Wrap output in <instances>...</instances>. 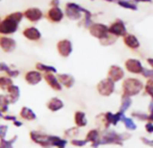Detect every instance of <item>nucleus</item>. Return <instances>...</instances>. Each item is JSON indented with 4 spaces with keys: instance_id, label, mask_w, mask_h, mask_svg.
Wrapping results in <instances>:
<instances>
[{
    "instance_id": "f257e3e1",
    "label": "nucleus",
    "mask_w": 153,
    "mask_h": 148,
    "mask_svg": "<svg viewBox=\"0 0 153 148\" xmlns=\"http://www.w3.org/2000/svg\"><path fill=\"white\" fill-rule=\"evenodd\" d=\"M131 135L129 134H117L115 131L105 129L100 134V137L96 144L97 148L100 144H118L123 145V142L127 140Z\"/></svg>"
},
{
    "instance_id": "f03ea898",
    "label": "nucleus",
    "mask_w": 153,
    "mask_h": 148,
    "mask_svg": "<svg viewBox=\"0 0 153 148\" xmlns=\"http://www.w3.org/2000/svg\"><path fill=\"white\" fill-rule=\"evenodd\" d=\"M23 18L21 12H16L7 16L0 23V34H12L18 29V24Z\"/></svg>"
},
{
    "instance_id": "7ed1b4c3",
    "label": "nucleus",
    "mask_w": 153,
    "mask_h": 148,
    "mask_svg": "<svg viewBox=\"0 0 153 148\" xmlns=\"http://www.w3.org/2000/svg\"><path fill=\"white\" fill-rule=\"evenodd\" d=\"M142 88H143V85L139 80L133 79V78L126 79L123 82V96H127L130 98L132 96H135L140 92Z\"/></svg>"
},
{
    "instance_id": "20e7f679",
    "label": "nucleus",
    "mask_w": 153,
    "mask_h": 148,
    "mask_svg": "<svg viewBox=\"0 0 153 148\" xmlns=\"http://www.w3.org/2000/svg\"><path fill=\"white\" fill-rule=\"evenodd\" d=\"M30 138L32 141L39 145H41L42 148H51V135H47L45 133L40 132V131H31Z\"/></svg>"
},
{
    "instance_id": "39448f33",
    "label": "nucleus",
    "mask_w": 153,
    "mask_h": 148,
    "mask_svg": "<svg viewBox=\"0 0 153 148\" xmlns=\"http://www.w3.org/2000/svg\"><path fill=\"white\" fill-rule=\"evenodd\" d=\"M88 12V10L75 3H68L66 6V15L70 20H79L81 17V13L87 14Z\"/></svg>"
},
{
    "instance_id": "423d86ee",
    "label": "nucleus",
    "mask_w": 153,
    "mask_h": 148,
    "mask_svg": "<svg viewBox=\"0 0 153 148\" xmlns=\"http://www.w3.org/2000/svg\"><path fill=\"white\" fill-rule=\"evenodd\" d=\"M97 89L98 93L101 96L109 97V96H111L114 93V89H115V85H114V81H112L110 79L106 78V79L102 80L97 84Z\"/></svg>"
},
{
    "instance_id": "0eeeda50",
    "label": "nucleus",
    "mask_w": 153,
    "mask_h": 148,
    "mask_svg": "<svg viewBox=\"0 0 153 148\" xmlns=\"http://www.w3.org/2000/svg\"><path fill=\"white\" fill-rule=\"evenodd\" d=\"M88 29H89L90 34L99 40H103L106 38L109 34L108 27L103 24H93L90 25Z\"/></svg>"
},
{
    "instance_id": "6e6552de",
    "label": "nucleus",
    "mask_w": 153,
    "mask_h": 148,
    "mask_svg": "<svg viewBox=\"0 0 153 148\" xmlns=\"http://www.w3.org/2000/svg\"><path fill=\"white\" fill-rule=\"evenodd\" d=\"M108 33L115 37H119V36H125L127 34V31H126V27L124 23L120 20L117 19L114 23H113L109 27H108Z\"/></svg>"
},
{
    "instance_id": "1a4fd4ad",
    "label": "nucleus",
    "mask_w": 153,
    "mask_h": 148,
    "mask_svg": "<svg viewBox=\"0 0 153 148\" xmlns=\"http://www.w3.org/2000/svg\"><path fill=\"white\" fill-rule=\"evenodd\" d=\"M57 50L62 57H68L73 51V46L69 40L64 39L57 43Z\"/></svg>"
},
{
    "instance_id": "9d476101",
    "label": "nucleus",
    "mask_w": 153,
    "mask_h": 148,
    "mask_svg": "<svg viewBox=\"0 0 153 148\" xmlns=\"http://www.w3.org/2000/svg\"><path fill=\"white\" fill-rule=\"evenodd\" d=\"M123 77H124V71L121 67H119L117 65H112L109 68L107 78L110 79L114 83L121 81Z\"/></svg>"
},
{
    "instance_id": "9b49d317",
    "label": "nucleus",
    "mask_w": 153,
    "mask_h": 148,
    "mask_svg": "<svg viewBox=\"0 0 153 148\" xmlns=\"http://www.w3.org/2000/svg\"><path fill=\"white\" fill-rule=\"evenodd\" d=\"M25 80L29 85H37L42 80V74L38 70H30L25 73Z\"/></svg>"
},
{
    "instance_id": "f8f14e48",
    "label": "nucleus",
    "mask_w": 153,
    "mask_h": 148,
    "mask_svg": "<svg viewBox=\"0 0 153 148\" xmlns=\"http://www.w3.org/2000/svg\"><path fill=\"white\" fill-rule=\"evenodd\" d=\"M42 78L45 80L47 84L54 90L56 91H60L62 90V86L59 82L57 76H55L53 73H43Z\"/></svg>"
},
{
    "instance_id": "ddd939ff",
    "label": "nucleus",
    "mask_w": 153,
    "mask_h": 148,
    "mask_svg": "<svg viewBox=\"0 0 153 148\" xmlns=\"http://www.w3.org/2000/svg\"><path fill=\"white\" fill-rule=\"evenodd\" d=\"M0 47L5 52H12L16 48V43L9 37H0Z\"/></svg>"
},
{
    "instance_id": "4468645a",
    "label": "nucleus",
    "mask_w": 153,
    "mask_h": 148,
    "mask_svg": "<svg viewBox=\"0 0 153 148\" xmlns=\"http://www.w3.org/2000/svg\"><path fill=\"white\" fill-rule=\"evenodd\" d=\"M125 68L128 71L131 72V73H141L143 67L140 63V61L136 60V59H129L125 61Z\"/></svg>"
},
{
    "instance_id": "2eb2a0df",
    "label": "nucleus",
    "mask_w": 153,
    "mask_h": 148,
    "mask_svg": "<svg viewBox=\"0 0 153 148\" xmlns=\"http://www.w3.org/2000/svg\"><path fill=\"white\" fill-rule=\"evenodd\" d=\"M57 79L59 82L60 83L61 86L66 87L67 89H70L74 86L75 84V79L70 74H65V73H60L57 75Z\"/></svg>"
},
{
    "instance_id": "dca6fc26",
    "label": "nucleus",
    "mask_w": 153,
    "mask_h": 148,
    "mask_svg": "<svg viewBox=\"0 0 153 148\" xmlns=\"http://www.w3.org/2000/svg\"><path fill=\"white\" fill-rule=\"evenodd\" d=\"M7 98L10 101V104H15L18 101L20 98V89L18 86L16 85H11L10 87L7 88Z\"/></svg>"
},
{
    "instance_id": "f3484780",
    "label": "nucleus",
    "mask_w": 153,
    "mask_h": 148,
    "mask_svg": "<svg viewBox=\"0 0 153 148\" xmlns=\"http://www.w3.org/2000/svg\"><path fill=\"white\" fill-rule=\"evenodd\" d=\"M25 16L31 22H37L42 17V12L36 7L29 8L25 12Z\"/></svg>"
},
{
    "instance_id": "a211bd4d",
    "label": "nucleus",
    "mask_w": 153,
    "mask_h": 148,
    "mask_svg": "<svg viewBox=\"0 0 153 148\" xmlns=\"http://www.w3.org/2000/svg\"><path fill=\"white\" fill-rule=\"evenodd\" d=\"M23 34L25 37H26L28 40H31V41H38L42 36L40 31L35 27H28L25 29L23 32Z\"/></svg>"
},
{
    "instance_id": "6ab92c4d",
    "label": "nucleus",
    "mask_w": 153,
    "mask_h": 148,
    "mask_svg": "<svg viewBox=\"0 0 153 148\" xmlns=\"http://www.w3.org/2000/svg\"><path fill=\"white\" fill-rule=\"evenodd\" d=\"M47 108L51 112H56L64 108V103L59 98H52L47 102Z\"/></svg>"
},
{
    "instance_id": "aec40b11",
    "label": "nucleus",
    "mask_w": 153,
    "mask_h": 148,
    "mask_svg": "<svg viewBox=\"0 0 153 148\" xmlns=\"http://www.w3.org/2000/svg\"><path fill=\"white\" fill-rule=\"evenodd\" d=\"M74 122L76 127H85L88 125L86 114L83 111H76L74 115Z\"/></svg>"
},
{
    "instance_id": "412c9836",
    "label": "nucleus",
    "mask_w": 153,
    "mask_h": 148,
    "mask_svg": "<svg viewBox=\"0 0 153 148\" xmlns=\"http://www.w3.org/2000/svg\"><path fill=\"white\" fill-rule=\"evenodd\" d=\"M48 16L50 18L51 21L52 22H55V23H58V22H60L63 18V13L61 11L60 8H59L58 7H52L49 10L48 12Z\"/></svg>"
},
{
    "instance_id": "4be33fe9",
    "label": "nucleus",
    "mask_w": 153,
    "mask_h": 148,
    "mask_svg": "<svg viewBox=\"0 0 153 148\" xmlns=\"http://www.w3.org/2000/svg\"><path fill=\"white\" fill-rule=\"evenodd\" d=\"M123 42L125 45L131 49H137L140 47V42L137 39V37L133 34H127L125 36H123Z\"/></svg>"
},
{
    "instance_id": "5701e85b",
    "label": "nucleus",
    "mask_w": 153,
    "mask_h": 148,
    "mask_svg": "<svg viewBox=\"0 0 153 148\" xmlns=\"http://www.w3.org/2000/svg\"><path fill=\"white\" fill-rule=\"evenodd\" d=\"M100 137V133L97 129H91L86 135V142L91 143V146L93 148H96V144Z\"/></svg>"
},
{
    "instance_id": "b1692460",
    "label": "nucleus",
    "mask_w": 153,
    "mask_h": 148,
    "mask_svg": "<svg viewBox=\"0 0 153 148\" xmlns=\"http://www.w3.org/2000/svg\"><path fill=\"white\" fill-rule=\"evenodd\" d=\"M20 117L27 121H33L36 119V115L35 113L33 111V109L27 108V107H24L22 108L21 111H20Z\"/></svg>"
},
{
    "instance_id": "393cba45",
    "label": "nucleus",
    "mask_w": 153,
    "mask_h": 148,
    "mask_svg": "<svg viewBox=\"0 0 153 148\" xmlns=\"http://www.w3.org/2000/svg\"><path fill=\"white\" fill-rule=\"evenodd\" d=\"M68 144V141L64 138H61L57 135H51V147L56 148H65Z\"/></svg>"
},
{
    "instance_id": "a878e982",
    "label": "nucleus",
    "mask_w": 153,
    "mask_h": 148,
    "mask_svg": "<svg viewBox=\"0 0 153 148\" xmlns=\"http://www.w3.org/2000/svg\"><path fill=\"white\" fill-rule=\"evenodd\" d=\"M36 69L38 71L40 72H43V73H53L55 74L57 72V70L55 67L53 66H50V65H46V64H43V63H36Z\"/></svg>"
},
{
    "instance_id": "bb28decb",
    "label": "nucleus",
    "mask_w": 153,
    "mask_h": 148,
    "mask_svg": "<svg viewBox=\"0 0 153 148\" xmlns=\"http://www.w3.org/2000/svg\"><path fill=\"white\" fill-rule=\"evenodd\" d=\"M10 101L7 98V96L5 95H0V112L6 113L9 109Z\"/></svg>"
},
{
    "instance_id": "cd10ccee",
    "label": "nucleus",
    "mask_w": 153,
    "mask_h": 148,
    "mask_svg": "<svg viewBox=\"0 0 153 148\" xmlns=\"http://www.w3.org/2000/svg\"><path fill=\"white\" fill-rule=\"evenodd\" d=\"M131 99L130 97L123 95V97H122V104H121L119 112H122V113L124 114V112L131 107Z\"/></svg>"
},
{
    "instance_id": "c85d7f7f",
    "label": "nucleus",
    "mask_w": 153,
    "mask_h": 148,
    "mask_svg": "<svg viewBox=\"0 0 153 148\" xmlns=\"http://www.w3.org/2000/svg\"><path fill=\"white\" fill-rule=\"evenodd\" d=\"M79 135V127L76 126H74V127H70L68 129H67L65 132H64V135L66 138H75L76 136H78Z\"/></svg>"
},
{
    "instance_id": "c756f323",
    "label": "nucleus",
    "mask_w": 153,
    "mask_h": 148,
    "mask_svg": "<svg viewBox=\"0 0 153 148\" xmlns=\"http://www.w3.org/2000/svg\"><path fill=\"white\" fill-rule=\"evenodd\" d=\"M13 85V81L9 77H0V89L7 90L8 87Z\"/></svg>"
},
{
    "instance_id": "7c9ffc66",
    "label": "nucleus",
    "mask_w": 153,
    "mask_h": 148,
    "mask_svg": "<svg viewBox=\"0 0 153 148\" xmlns=\"http://www.w3.org/2000/svg\"><path fill=\"white\" fill-rule=\"evenodd\" d=\"M121 121H123V122L124 123L126 128L129 129V130H135L136 127H137L136 125H135V123L132 121V119H131V118H129V117H126L124 115L123 116Z\"/></svg>"
},
{
    "instance_id": "2f4dec72",
    "label": "nucleus",
    "mask_w": 153,
    "mask_h": 148,
    "mask_svg": "<svg viewBox=\"0 0 153 148\" xmlns=\"http://www.w3.org/2000/svg\"><path fill=\"white\" fill-rule=\"evenodd\" d=\"M118 5L122 7H124V8H128V9H131V10H137V6L135 4H132L131 2H129L128 0H118L117 1Z\"/></svg>"
},
{
    "instance_id": "473e14b6",
    "label": "nucleus",
    "mask_w": 153,
    "mask_h": 148,
    "mask_svg": "<svg viewBox=\"0 0 153 148\" xmlns=\"http://www.w3.org/2000/svg\"><path fill=\"white\" fill-rule=\"evenodd\" d=\"M116 39H117V37H115V36H114V35H112V34H109L106 38H105L103 40H100V43H101V44L107 46V45H111V44L114 43V42L116 41Z\"/></svg>"
},
{
    "instance_id": "72a5a7b5",
    "label": "nucleus",
    "mask_w": 153,
    "mask_h": 148,
    "mask_svg": "<svg viewBox=\"0 0 153 148\" xmlns=\"http://www.w3.org/2000/svg\"><path fill=\"white\" fill-rule=\"evenodd\" d=\"M16 139H17V136L16 135V136H14V137H13L12 139H10V140L0 139V141H1V143H2L4 148H14V147H13V144H14V143H16Z\"/></svg>"
},
{
    "instance_id": "f704fd0d",
    "label": "nucleus",
    "mask_w": 153,
    "mask_h": 148,
    "mask_svg": "<svg viewBox=\"0 0 153 148\" xmlns=\"http://www.w3.org/2000/svg\"><path fill=\"white\" fill-rule=\"evenodd\" d=\"M70 144L74 146H76V147H82V146H85L88 143L86 142L85 139H76V138H73L70 140Z\"/></svg>"
},
{
    "instance_id": "c9c22d12",
    "label": "nucleus",
    "mask_w": 153,
    "mask_h": 148,
    "mask_svg": "<svg viewBox=\"0 0 153 148\" xmlns=\"http://www.w3.org/2000/svg\"><path fill=\"white\" fill-rule=\"evenodd\" d=\"M6 73L7 74L9 78L10 77L11 78H16V77H18L20 75V71L18 70H16V69H11V68H9V70Z\"/></svg>"
},
{
    "instance_id": "e433bc0d",
    "label": "nucleus",
    "mask_w": 153,
    "mask_h": 148,
    "mask_svg": "<svg viewBox=\"0 0 153 148\" xmlns=\"http://www.w3.org/2000/svg\"><path fill=\"white\" fill-rule=\"evenodd\" d=\"M8 131V126L0 125V139H5L7 133Z\"/></svg>"
},
{
    "instance_id": "4c0bfd02",
    "label": "nucleus",
    "mask_w": 153,
    "mask_h": 148,
    "mask_svg": "<svg viewBox=\"0 0 153 148\" xmlns=\"http://www.w3.org/2000/svg\"><path fill=\"white\" fill-rule=\"evenodd\" d=\"M131 116L132 117H136V118H138V119H141V120H146V119H148V116L146 115V114H144V113H140V112H133V113H131Z\"/></svg>"
},
{
    "instance_id": "58836bf2",
    "label": "nucleus",
    "mask_w": 153,
    "mask_h": 148,
    "mask_svg": "<svg viewBox=\"0 0 153 148\" xmlns=\"http://www.w3.org/2000/svg\"><path fill=\"white\" fill-rule=\"evenodd\" d=\"M142 75L146 78H149V79H153V70H148V69H144L141 71Z\"/></svg>"
},
{
    "instance_id": "ea45409f",
    "label": "nucleus",
    "mask_w": 153,
    "mask_h": 148,
    "mask_svg": "<svg viewBox=\"0 0 153 148\" xmlns=\"http://www.w3.org/2000/svg\"><path fill=\"white\" fill-rule=\"evenodd\" d=\"M145 90H146V92H147L149 96L152 97V100H153V87L150 86V85H149V84H147L146 87H145Z\"/></svg>"
},
{
    "instance_id": "a19ab883",
    "label": "nucleus",
    "mask_w": 153,
    "mask_h": 148,
    "mask_svg": "<svg viewBox=\"0 0 153 148\" xmlns=\"http://www.w3.org/2000/svg\"><path fill=\"white\" fill-rule=\"evenodd\" d=\"M9 66L4 62H0V71H4V72H7L8 70H9Z\"/></svg>"
},
{
    "instance_id": "79ce46f5",
    "label": "nucleus",
    "mask_w": 153,
    "mask_h": 148,
    "mask_svg": "<svg viewBox=\"0 0 153 148\" xmlns=\"http://www.w3.org/2000/svg\"><path fill=\"white\" fill-rule=\"evenodd\" d=\"M3 119L7 120V121H13V122H15L16 120H17L16 119V117H15V116H9V115L3 116Z\"/></svg>"
},
{
    "instance_id": "37998d69",
    "label": "nucleus",
    "mask_w": 153,
    "mask_h": 148,
    "mask_svg": "<svg viewBox=\"0 0 153 148\" xmlns=\"http://www.w3.org/2000/svg\"><path fill=\"white\" fill-rule=\"evenodd\" d=\"M141 141H142L145 144H147V145L153 146V140H148V139H146L145 137H142V138H141Z\"/></svg>"
},
{
    "instance_id": "c03bdc74",
    "label": "nucleus",
    "mask_w": 153,
    "mask_h": 148,
    "mask_svg": "<svg viewBox=\"0 0 153 148\" xmlns=\"http://www.w3.org/2000/svg\"><path fill=\"white\" fill-rule=\"evenodd\" d=\"M145 128L146 130L149 132V133H153V125L151 123H148L146 126H145Z\"/></svg>"
},
{
    "instance_id": "a18cd8bd",
    "label": "nucleus",
    "mask_w": 153,
    "mask_h": 148,
    "mask_svg": "<svg viewBox=\"0 0 153 148\" xmlns=\"http://www.w3.org/2000/svg\"><path fill=\"white\" fill-rule=\"evenodd\" d=\"M59 4V0H51V5L53 6V7H57Z\"/></svg>"
},
{
    "instance_id": "49530a36",
    "label": "nucleus",
    "mask_w": 153,
    "mask_h": 148,
    "mask_svg": "<svg viewBox=\"0 0 153 148\" xmlns=\"http://www.w3.org/2000/svg\"><path fill=\"white\" fill-rule=\"evenodd\" d=\"M148 119L153 122V108H151V109H150V115H149V116H148Z\"/></svg>"
},
{
    "instance_id": "de8ad7c7",
    "label": "nucleus",
    "mask_w": 153,
    "mask_h": 148,
    "mask_svg": "<svg viewBox=\"0 0 153 148\" xmlns=\"http://www.w3.org/2000/svg\"><path fill=\"white\" fill-rule=\"evenodd\" d=\"M14 124H15V126H17V127H20L21 126H23L22 122H21V121H18V120H16V121L14 122Z\"/></svg>"
},
{
    "instance_id": "09e8293b",
    "label": "nucleus",
    "mask_w": 153,
    "mask_h": 148,
    "mask_svg": "<svg viewBox=\"0 0 153 148\" xmlns=\"http://www.w3.org/2000/svg\"><path fill=\"white\" fill-rule=\"evenodd\" d=\"M134 2H149V3H151L152 0H133Z\"/></svg>"
},
{
    "instance_id": "8fccbe9b",
    "label": "nucleus",
    "mask_w": 153,
    "mask_h": 148,
    "mask_svg": "<svg viewBox=\"0 0 153 148\" xmlns=\"http://www.w3.org/2000/svg\"><path fill=\"white\" fill-rule=\"evenodd\" d=\"M147 61H148V63L153 68V59H151V58H149V59H148L147 60Z\"/></svg>"
},
{
    "instance_id": "3c124183",
    "label": "nucleus",
    "mask_w": 153,
    "mask_h": 148,
    "mask_svg": "<svg viewBox=\"0 0 153 148\" xmlns=\"http://www.w3.org/2000/svg\"><path fill=\"white\" fill-rule=\"evenodd\" d=\"M147 84H149V85H150V86H152V87H153V79L149 80V81H148V82H147Z\"/></svg>"
},
{
    "instance_id": "603ef678",
    "label": "nucleus",
    "mask_w": 153,
    "mask_h": 148,
    "mask_svg": "<svg viewBox=\"0 0 153 148\" xmlns=\"http://www.w3.org/2000/svg\"><path fill=\"white\" fill-rule=\"evenodd\" d=\"M3 113H1V112H0V118H3Z\"/></svg>"
},
{
    "instance_id": "864d4df0",
    "label": "nucleus",
    "mask_w": 153,
    "mask_h": 148,
    "mask_svg": "<svg viewBox=\"0 0 153 148\" xmlns=\"http://www.w3.org/2000/svg\"><path fill=\"white\" fill-rule=\"evenodd\" d=\"M0 148H4V147H3V144H2V143H1V141H0Z\"/></svg>"
},
{
    "instance_id": "5fc2aeb1",
    "label": "nucleus",
    "mask_w": 153,
    "mask_h": 148,
    "mask_svg": "<svg viewBox=\"0 0 153 148\" xmlns=\"http://www.w3.org/2000/svg\"><path fill=\"white\" fill-rule=\"evenodd\" d=\"M106 1H109V2H113V0H106Z\"/></svg>"
},
{
    "instance_id": "6e6d98bb",
    "label": "nucleus",
    "mask_w": 153,
    "mask_h": 148,
    "mask_svg": "<svg viewBox=\"0 0 153 148\" xmlns=\"http://www.w3.org/2000/svg\"><path fill=\"white\" fill-rule=\"evenodd\" d=\"M0 1H1V0H0Z\"/></svg>"
}]
</instances>
